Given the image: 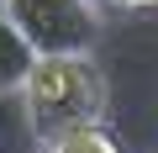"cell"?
I'll use <instances>...</instances> for the list:
<instances>
[{"label": "cell", "instance_id": "6da1fadb", "mask_svg": "<svg viewBox=\"0 0 158 153\" xmlns=\"http://www.w3.org/2000/svg\"><path fill=\"white\" fill-rule=\"evenodd\" d=\"M21 100H27L32 137L42 148H53L69 132L100 127V116H106V74H100V63L90 53L85 58H37Z\"/></svg>", "mask_w": 158, "mask_h": 153}, {"label": "cell", "instance_id": "7a4b0ae2", "mask_svg": "<svg viewBox=\"0 0 158 153\" xmlns=\"http://www.w3.org/2000/svg\"><path fill=\"white\" fill-rule=\"evenodd\" d=\"M37 58H85L100 37V0H0Z\"/></svg>", "mask_w": 158, "mask_h": 153}, {"label": "cell", "instance_id": "3957f363", "mask_svg": "<svg viewBox=\"0 0 158 153\" xmlns=\"http://www.w3.org/2000/svg\"><path fill=\"white\" fill-rule=\"evenodd\" d=\"M32 69H37L32 42L16 32V21L6 16V6H0V95H21L27 79H32Z\"/></svg>", "mask_w": 158, "mask_h": 153}, {"label": "cell", "instance_id": "277c9868", "mask_svg": "<svg viewBox=\"0 0 158 153\" xmlns=\"http://www.w3.org/2000/svg\"><path fill=\"white\" fill-rule=\"evenodd\" d=\"M48 153H121L100 127H85V132H69V137H58Z\"/></svg>", "mask_w": 158, "mask_h": 153}, {"label": "cell", "instance_id": "5b68a950", "mask_svg": "<svg viewBox=\"0 0 158 153\" xmlns=\"http://www.w3.org/2000/svg\"><path fill=\"white\" fill-rule=\"evenodd\" d=\"M100 6H116V11H158V0H100Z\"/></svg>", "mask_w": 158, "mask_h": 153}]
</instances>
